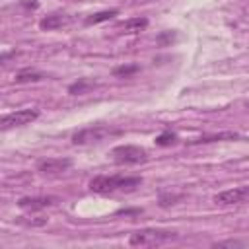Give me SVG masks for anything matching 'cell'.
I'll list each match as a JSON object with an SVG mask.
<instances>
[{"label":"cell","instance_id":"4","mask_svg":"<svg viewBox=\"0 0 249 249\" xmlns=\"http://www.w3.org/2000/svg\"><path fill=\"white\" fill-rule=\"evenodd\" d=\"M115 132H117V130H111V128H107V126L95 124V126H88V128L78 130V132L72 136V142H74V144H80V146H84V144H93V142L105 140L107 136H111V134H115Z\"/></svg>","mask_w":249,"mask_h":249},{"label":"cell","instance_id":"6","mask_svg":"<svg viewBox=\"0 0 249 249\" xmlns=\"http://www.w3.org/2000/svg\"><path fill=\"white\" fill-rule=\"evenodd\" d=\"M214 202L218 206H233V204H245L249 202V185L243 187H235V189H228L222 191L214 196Z\"/></svg>","mask_w":249,"mask_h":249},{"label":"cell","instance_id":"14","mask_svg":"<svg viewBox=\"0 0 249 249\" xmlns=\"http://www.w3.org/2000/svg\"><path fill=\"white\" fill-rule=\"evenodd\" d=\"M138 70H140V66H138V64H126V66H117V68L113 70V74H115V76H119V78H128V76L136 74Z\"/></svg>","mask_w":249,"mask_h":249},{"label":"cell","instance_id":"10","mask_svg":"<svg viewBox=\"0 0 249 249\" xmlns=\"http://www.w3.org/2000/svg\"><path fill=\"white\" fill-rule=\"evenodd\" d=\"M43 78H45L43 72H39L35 68H23L14 76V82L16 84H31V82H41Z\"/></svg>","mask_w":249,"mask_h":249},{"label":"cell","instance_id":"18","mask_svg":"<svg viewBox=\"0 0 249 249\" xmlns=\"http://www.w3.org/2000/svg\"><path fill=\"white\" fill-rule=\"evenodd\" d=\"M21 4H23V6H27V8H29V6H31V8H37V6H39L37 2H21Z\"/></svg>","mask_w":249,"mask_h":249},{"label":"cell","instance_id":"16","mask_svg":"<svg viewBox=\"0 0 249 249\" xmlns=\"http://www.w3.org/2000/svg\"><path fill=\"white\" fill-rule=\"evenodd\" d=\"M91 86H93V84H91L89 80H84V78H82V80H78L76 84H72V86L68 88V91H70V93H84V91L89 89Z\"/></svg>","mask_w":249,"mask_h":249},{"label":"cell","instance_id":"8","mask_svg":"<svg viewBox=\"0 0 249 249\" xmlns=\"http://www.w3.org/2000/svg\"><path fill=\"white\" fill-rule=\"evenodd\" d=\"M72 167V160L70 158H49L37 163V169L41 173H64Z\"/></svg>","mask_w":249,"mask_h":249},{"label":"cell","instance_id":"7","mask_svg":"<svg viewBox=\"0 0 249 249\" xmlns=\"http://www.w3.org/2000/svg\"><path fill=\"white\" fill-rule=\"evenodd\" d=\"M58 202V196H23L18 200V206L23 208V210H43V208H49V206H54Z\"/></svg>","mask_w":249,"mask_h":249},{"label":"cell","instance_id":"3","mask_svg":"<svg viewBox=\"0 0 249 249\" xmlns=\"http://www.w3.org/2000/svg\"><path fill=\"white\" fill-rule=\"evenodd\" d=\"M111 156L117 163H124V165H134V163H142L148 160V152L140 146H132V144H124V146H117L111 150Z\"/></svg>","mask_w":249,"mask_h":249},{"label":"cell","instance_id":"2","mask_svg":"<svg viewBox=\"0 0 249 249\" xmlns=\"http://www.w3.org/2000/svg\"><path fill=\"white\" fill-rule=\"evenodd\" d=\"M173 239H177L175 231L148 228V230L132 231L130 237H128V245H132V247H154V245H161V243H167V241H173Z\"/></svg>","mask_w":249,"mask_h":249},{"label":"cell","instance_id":"5","mask_svg":"<svg viewBox=\"0 0 249 249\" xmlns=\"http://www.w3.org/2000/svg\"><path fill=\"white\" fill-rule=\"evenodd\" d=\"M37 117H39L37 109H19V111H14V113H6L0 121V124H2V130H8V128H14V126H25V124L33 123Z\"/></svg>","mask_w":249,"mask_h":249},{"label":"cell","instance_id":"12","mask_svg":"<svg viewBox=\"0 0 249 249\" xmlns=\"http://www.w3.org/2000/svg\"><path fill=\"white\" fill-rule=\"evenodd\" d=\"M119 14V10H103V12H97V14H91L86 18V25H95V23H101V21H109L111 18H115Z\"/></svg>","mask_w":249,"mask_h":249},{"label":"cell","instance_id":"15","mask_svg":"<svg viewBox=\"0 0 249 249\" xmlns=\"http://www.w3.org/2000/svg\"><path fill=\"white\" fill-rule=\"evenodd\" d=\"M175 142H177V134L171 132V130H165V132H161L160 136H156V144H158V146H171V144H175Z\"/></svg>","mask_w":249,"mask_h":249},{"label":"cell","instance_id":"1","mask_svg":"<svg viewBox=\"0 0 249 249\" xmlns=\"http://www.w3.org/2000/svg\"><path fill=\"white\" fill-rule=\"evenodd\" d=\"M142 183V177H124V175H97L89 181V189L97 195H109L117 191H130Z\"/></svg>","mask_w":249,"mask_h":249},{"label":"cell","instance_id":"11","mask_svg":"<svg viewBox=\"0 0 249 249\" xmlns=\"http://www.w3.org/2000/svg\"><path fill=\"white\" fill-rule=\"evenodd\" d=\"M124 33H140V31H144L146 27H148V19L146 18H130V19H126V21H123L121 25H119Z\"/></svg>","mask_w":249,"mask_h":249},{"label":"cell","instance_id":"17","mask_svg":"<svg viewBox=\"0 0 249 249\" xmlns=\"http://www.w3.org/2000/svg\"><path fill=\"white\" fill-rule=\"evenodd\" d=\"M241 245H245L243 241H235V239H228V241H218V243H214V247H241Z\"/></svg>","mask_w":249,"mask_h":249},{"label":"cell","instance_id":"13","mask_svg":"<svg viewBox=\"0 0 249 249\" xmlns=\"http://www.w3.org/2000/svg\"><path fill=\"white\" fill-rule=\"evenodd\" d=\"M239 134L235 132H220V134H212V136H200L196 140H193L191 144H206V142H216V140H237Z\"/></svg>","mask_w":249,"mask_h":249},{"label":"cell","instance_id":"9","mask_svg":"<svg viewBox=\"0 0 249 249\" xmlns=\"http://www.w3.org/2000/svg\"><path fill=\"white\" fill-rule=\"evenodd\" d=\"M66 23H70V16H66V14H51V16H47V18H43L39 21V27L43 31H53V29H58V27H62Z\"/></svg>","mask_w":249,"mask_h":249}]
</instances>
